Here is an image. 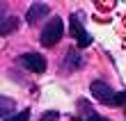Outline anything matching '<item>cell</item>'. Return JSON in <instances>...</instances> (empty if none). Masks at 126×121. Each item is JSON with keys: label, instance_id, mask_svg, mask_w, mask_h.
<instances>
[{"label": "cell", "instance_id": "obj_1", "mask_svg": "<svg viewBox=\"0 0 126 121\" xmlns=\"http://www.w3.org/2000/svg\"><path fill=\"white\" fill-rule=\"evenodd\" d=\"M62 34H64V23H62V18H60V16H53V18H50L46 25H44L39 41H41V46L53 48L55 43L62 39Z\"/></svg>", "mask_w": 126, "mask_h": 121}, {"label": "cell", "instance_id": "obj_2", "mask_svg": "<svg viewBox=\"0 0 126 121\" xmlns=\"http://www.w3.org/2000/svg\"><path fill=\"white\" fill-rule=\"evenodd\" d=\"M69 25H71V37L76 39V43H78L80 48H87V46L92 43V37H90V32L83 27V23H80V16H78V14H71Z\"/></svg>", "mask_w": 126, "mask_h": 121}, {"label": "cell", "instance_id": "obj_3", "mask_svg": "<svg viewBox=\"0 0 126 121\" xmlns=\"http://www.w3.org/2000/svg\"><path fill=\"white\" fill-rule=\"evenodd\" d=\"M18 62H21V66H25L30 73H44L46 71V57L44 55H39V53H23V55L18 57Z\"/></svg>", "mask_w": 126, "mask_h": 121}, {"label": "cell", "instance_id": "obj_4", "mask_svg": "<svg viewBox=\"0 0 126 121\" xmlns=\"http://www.w3.org/2000/svg\"><path fill=\"white\" fill-rule=\"evenodd\" d=\"M90 92L94 94L96 101H101V103H106V105H110V103H112V98H115L112 89H110L103 80H94L92 85H90Z\"/></svg>", "mask_w": 126, "mask_h": 121}, {"label": "cell", "instance_id": "obj_5", "mask_svg": "<svg viewBox=\"0 0 126 121\" xmlns=\"http://www.w3.org/2000/svg\"><path fill=\"white\" fill-rule=\"evenodd\" d=\"M48 12H50V9H48L46 2H32L30 9H28V14H25V21H28L30 25H37L44 16H48Z\"/></svg>", "mask_w": 126, "mask_h": 121}, {"label": "cell", "instance_id": "obj_6", "mask_svg": "<svg viewBox=\"0 0 126 121\" xmlns=\"http://www.w3.org/2000/svg\"><path fill=\"white\" fill-rule=\"evenodd\" d=\"M18 25H21V18H18V16H9V18H5V21H2V27H0V32H2V37H7V34H12Z\"/></svg>", "mask_w": 126, "mask_h": 121}, {"label": "cell", "instance_id": "obj_7", "mask_svg": "<svg viewBox=\"0 0 126 121\" xmlns=\"http://www.w3.org/2000/svg\"><path fill=\"white\" fill-rule=\"evenodd\" d=\"M0 114H2V119H9L12 114H16V112H14V101L12 98H7V96H2L0 98Z\"/></svg>", "mask_w": 126, "mask_h": 121}, {"label": "cell", "instance_id": "obj_8", "mask_svg": "<svg viewBox=\"0 0 126 121\" xmlns=\"http://www.w3.org/2000/svg\"><path fill=\"white\" fill-rule=\"evenodd\" d=\"M66 57H69V59H66V66H69V69H73V66H80V64H83V59H80V53H76L73 48L66 53Z\"/></svg>", "mask_w": 126, "mask_h": 121}, {"label": "cell", "instance_id": "obj_9", "mask_svg": "<svg viewBox=\"0 0 126 121\" xmlns=\"http://www.w3.org/2000/svg\"><path fill=\"white\" fill-rule=\"evenodd\" d=\"M30 119V110H21L16 114H12L9 119H2V121H28Z\"/></svg>", "mask_w": 126, "mask_h": 121}, {"label": "cell", "instance_id": "obj_10", "mask_svg": "<svg viewBox=\"0 0 126 121\" xmlns=\"http://www.w3.org/2000/svg\"><path fill=\"white\" fill-rule=\"evenodd\" d=\"M110 105H126V92H117Z\"/></svg>", "mask_w": 126, "mask_h": 121}, {"label": "cell", "instance_id": "obj_11", "mask_svg": "<svg viewBox=\"0 0 126 121\" xmlns=\"http://www.w3.org/2000/svg\"><path fill=\"white\" fill-rule=\"evenodd\" d=\"M57 117H60V112H53V110H50V112H46V114L41 117V121H55Z\"/></svg>", "mask_w": 126, "mask_h": 121}, {"label": "cell", "instance_id": "obj_12", "mask_svg": "<svg viewBox=\"0 0 126 121\" xmlns=\"http://www.w3.org/2000/svg\"><path fill=\"white\" fill-rule=\"evenodd\" d=\"M83 121H110V119L101 117V114H90V117H87V119H83Z\"/></svg>", "mask_w": 126, "mask_h": 121}]
</instances>
